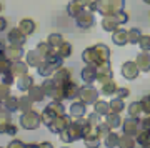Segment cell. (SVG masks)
I'll use <instances>...</instances> for the list:
<instances>
[{
	"label": "cell",
	"instance_id": "obj_1",
	"mask_svg": "<svg viewBox=\"0 0 150 148\" xmlns=\"http://www.w3.org/2000/svg\"><path fill=\"white\" fill-rule=\"evenodd\" d=\"M110 58V48L103 43H97L93 47H88L82 53V60L88 65H98L100 62H105Z\"/></svg>",
	"mask_w": 150,
	"mask_h": 148
},
{
	"label": "cell",
	"instance_id": "obj_2",
	"mask_svg": "<svg viewBox=\"0 0 150 148\" xmlns=\"http://www.w3.org/2000/svg\"><path fill=\"white\" fill-rule=\"evenodd\" d=\"M62 67H64V58L59 57V55H48V57H45V60H43L42 63L37 67V70L42 77H50L59 68H62Z\"/></svg>",
	"mask_w": 150,
	"mask_h": 148
},
{
	"label": "cell",
	"instance_id": "obj_3",
	"mask_svg": "<svg viewBox=\"0 0 150 148\" xmlns=\"http://www.w3.org/2000/svg\"><path fill=\"white\" fill-rule=\"evenodd\" d=\"M125 0H97V12L103 17L113 15L118 10H123Z\"/></svg>",
	"mask_w": 150,
	"mask_h": 148
},
{
	"label": "cell",
	"instance_id": "obj_4",
	"mask_svg": "<svg viewBox=\"0 0 150 148\" xmlns=\"http://www.w3.org/2000/svg\"><path fill=\"white\" fill-rule=\"evenodd\" d=\"M40 123H43L42 120V113H38L35 110H28L23 111L20 116V125L25 130H35V128L40 127Z\"/></svg>",
	"mask_w": 150,
	"mask_h": 148
},
{
	"label": "cell",
	"instance_id": "obj_5",
	"mask_svg": "<svg viewBox=\"0 0 150 148\" xmlns=\"http://www.w3.org/2000/svg\"><path fill=\"white\" fill-rule=\"evenodd\" d=\"M113 73H112V65H110V62L108 60H105V62H100V63L97 65V82L102 85L105 83L107 80H112Z\"/></svg>",
	"mask_w": 150,
	"mask_h": 148
},
{
	"label": "cell",
	"instance_id": "obj_6",
	"mask_svg": "<svg viewBox=\"0 0 150 148\" xmlns=\"http://www.w3.org/2000/svg\"><path fill=\"white\" fill-rule=\"evenodd\" d=\"M75 22H77V25L80 27V28H92V27L95 25V17H93V12L90 8H87V10H82L79 15L75 17Z\"/></svg>",
	"mask_w": 150,
	"mask_h": 148
},
{
	"label": "cell",
	"instance_id": "obj_7",
	"mask_svg": "<svg viewBox=\"0 0 150 148\" xmlns=\"http://www.w3.org/2000/svg\"><path fill=\"white\" fill-rule=\"evenodd\" d=\"M79 98L83 100L88 105V103H95L98 100V90H97L95 87H92L90 83H87L85 87H80V93H79Z\"/></svg>",
	"mask_w": 150,
	"mask_h": 148
},
{
	"label": "cell",
	"instance_id": "obj_8",
	"mask_svg": "<svg viewBox=\"0 0 150 148\" xmlns=\"http://www.w3.org/2000/svg\"><path fill=\"white\" fill-rule=\"evenodd\" d=\"M70 123H72L70 116H67V115L64 113V115L55 116L54 120L50 122V125H48V130H50V132H54V133H60V132H64L65 128H69Z\"/></svg>",
	"mask_w": 150,
	"mask_h": 148
},
{
	"label": "cell",
	"instance_id": "obj_9",
	"mask_svg": "<svg viewBox=\"0 0 150 148\" xmlns=\"http://www.w3.org/2000/svg\"><path fill=\"white\" fill-rule=\"evenodd\" d=\"M122 128H123V133H127V135H132V137H135V135H137V133L142 130V125H140V120H139V118L129 116L127 120H123Z\"/></svg>",
	"mask_w": 150,
	"mask_h": 148
},
{
	"label": "cell",
	"instance_id": "obj_10",
	"mask_svg": "<svg viewBox=\"0 0 150 148\" xmlns=\"http://www.w3.org/2000/svg\"><path fill=\"white\" fill-rule=\"evenodd\" d=\"M139 73H140V68H139V65H137V62L129 60V62H125L122 65V75L127 80H135L139 77Z\"/></svg>",
	"mask_w": 150,
	"mask_h": 148
},
{
	"label": "cell",
	"instance_id": "obj_11",
	"mask_svg": "<svg viewBox=\"0 0 150 148\" xmlns=\"http://www.w3.org/2000/svg\"><path fill=\"white\" fill-rule=\"evenodd\" d=\"M25 38H27V35L22 32L18 27H17V28H12L10 32H8V35H7V40H8L12 45H18V47L25 45Z\"/></svg>",
	"mask_w": 150,
	"mask_h": 148
},
{
	"label": "cell",
	"instance_id": "obj_12",
	"mask_svg": "<svg viewBox=\"0 0 150 148\" xmlns=\"http://www.w3.org/2000/svg\"><path fill=\"white\" fill-rule=\"evenodd\" d=\"M2 53H5L12 62H15V60H20V58L23 57V48L18 47V45H12L10 43V45L2 47Z\"/></svg>",
	"mask_w": 150,
	"mask_h": 148
},
{
	"label": "cell",
	"instance_id": "obj_13",
	"mask_svg": "<svg viewBox=\"0 0 150 148\" xmlns=\"http://www.w3.org/2000/svg\"><path fill=\"white\" fill-rule=\"evenodd\" d=\"M25 58H27L25 62H27L30 67H35V68H37L38 65L42 63L43 60H45V55H43V53L38 50V48H35V50H30V52H27V57H25Z\"/></svg>",
	"mask_w": 150,
	"mask_h": 148
},
{
	"label": "cell",
	"instance_id": "obj_14",
	"mask_svg": "<svg viewBox=\"0 0 150 148\" xmlns=\"http://www.w3.org/2000/svg\"><path fill=\"white\" fill-rule=\"evenodd\" d=\"M82 80L85 83H93L97 80V65H88L87 63L83 68H82Z\"/></svg>",
	"mask_w": 150,
	"mask_h": 148
},
{
	"label": "cell",
	"instance_id": "obj_15",
	"mask_svg": "<svg viewBox=\"0 0 150 148\" xmlns=\"http://www.w3.org/2000/svg\"><path fill=\"white\" fill-rule=\"evenodd\" d=\"M64 90H65V98L72 100V98H79L80 87L75 83V82H72V78H70L69 82H65L64 83Z\"/></svg>",
	"mask_w": 150,
	"mask_h": 148
},
{
	"label": "cell",
	"instance_id": "obj_16",
	"mask_svg": "<svg viewBox=\"0 0 150 148\" xmlns=\"http://www.w3.org/2000/svg\"><path fill=\"white\" fill-rule=\"evenodd\" d=\"M85 111H87V103L83 100L74 101L70 105V116L72 118H82V116L85 115Z\"/></svg>",
	"mask_w": 150,
	"mask_h": 148
},
{
	"label": "cell",
	"instance_id": "obj_17",
	"mask_svg": "<svg viewBox=\"0 0 150 148\" xmlns=\"http://www.w3.org/2000/svg\"><path fill=\"white\" fill-rule=\"evenodd\" d=\"M112 40H113V43H117L120 47L127 45L129 43V30H123V28L118 27L117 30L112 33Z\"/></svg>",
	"mask_w": 150,
	"mask_h": 148
},
{
	"label": "cell",
	"instance_id": "obj_18",
	"mask_svg": "<svg viewBox=\"0 0 150 148\" xmlns=\"http://www.w3.org/2000/svg\"><path fill=\"white\" fill-rule=\"evenodd\" d=\"M17 87H18V90H22V92H28L33 87V78L28 73L20 75V77L17 78Z\"/></svg>",
	"mask_w": 150,
	"mask_h": 148
},
{
	"label": "cell",
	"instance_id": "obj_19",
	"mask_svg": "<svg viewBox=\"0 0 150 148\" xmlns=\"http://www.w3.org/2000/svg\"><path fill=\"white\" fill-rule=\"evenodd\" d=\"M137 65H139L140 72H150V53L149 52H144L140 53L139 57H137Z\"/></svg>",
	"mask_w": 150,
	"mask_h": 148
},
{
	"label": "cell",
	"instance_id": "obj_20",
	"mask_svg": "<svg viewBox=\"0 0 150 148\" xmlns=\"http://www.w3.org/2000/svg\"><path fill=\"white\" fill-rule=\"evenodd\" d=\"M28 67H30V65H28L27 62H23V60H15V62H12V73L15 75V77L25 75L28 72Z\"/></svg>",
	"mask_w": 150,
	"mask_h": 148
},
{
	"label": "cell",
	"instance_id": "obj_21",
	"mask_svg": "<svg viewBox=\"0 0 150 148\" xmlns=\"http://www.w3.org/2000/svg\"><path fill=\"white\" fill-rule=\"evenodd\" d=\"M27 95L30 97L33 101H42L43 98L47 97V93H45V90H43L42 85H40V87H38V85H33L32 88L27 92Z\"/></svg>",
	"mask_w": 150,
	"mask_h": 148
},
{
	"label": "cell",
	"instance_id": "obj_22",
	"mask_svg": "<svg viewBox=\"0 0 150 148\" xmlns=\"http://www.w3.org/2000/svg\"><path fill=\"white\" fill-rule=\"evenodd\" d=\"M102 27H103V30H107V32H115L120 27V23H118V20L113 15H107V17H103Z\"/></svg>",
	"mask_w": 150,
	"mask_h": 148
},
{
	"label": "cell",
	"instance_id": "obj_23",
	"mask_svg": "<svg viewBox=\"0 0 150 148\" xmlns=\"http://www.w3.org/2000/svg\"><path fill=\"white\" fill-rule=\"evenodd\" d=\"M70 77H72V73H70V68H65V67L59 68V70L54 73V80H55L59 85H64L65 82H69Z\"/></svg>",
	"mask_w": 150,
	"mask_h": 148
},
{
	"label": "cell",
	"instance_id": "obj_24",
	"mask_svg": "<svg viewBox=\"0 0 150 148\" xmlns=\"http://www.w3.org/2000/svg\"><path fill=\"white\" fill-rule=\"evenodd\" d=\"M2 106L8 110L10 113L18 110V97H13V95H8L5 100H2Z\"/></svg>",
	"mask_w": 150,
	"mask_h": 148
},
{
	"label": "cell",
	"instance_id": "obj_25",
	"mask_svg": "<svg viewBox=\"0 0 150 148\" xmlns=\"http://www.w3.org/2000/svg\"><path fill=\"white\" fill-rule=\"evenodd\" d=\"M105 122L110 125V128H112V130H115V128H118L123 123V120H122V116H120V113L110 111L108 115H105Z\"/></svg>",
	"mask_w": 150,
	"mask_h": 148
},
{
	"label": "cell",
	"instance_id": "obj_26",
	"mask_svg": "<svg viewBox=\"0 0 150 148\" xmlns=\"http://www.w3.org/2000/svg\"><path fill=\"white\" fill-rule=\"evenodd\" d=\"M18 28H20L25 35H32V33L35 32V22H33L32 18H22L20 23H18Z\"/></svg>",
	"mask_w": 150,
	"mask_h": 148
},
{
	"label": "cell",
	"instance_id": "obj_27",
	"mask_svg": "<svg viewBox=\"0 0 150 148\" xmlns=\"http://www.w3.org/2000/svg\"><path fill=\"white\" fill-rule=\"evenodd\" d=\"M135 138H137V145H140V147H150V130H140L137 135H135Z\"/></svg>",
	"mask_w": 150,
	"mask_h": 148
},
{
	"label": "cell",
	"instance_id": "obj_28",
	"mask_svg": "<svg viewBox=\"0 0 150 148\" xmlns=\"http://www.w3.org/2000/svg\"><path fill=\"white\" fill-rule=\"evenodd\" d=\"M10 123H12L10 111L4 108V110H2V113H0V133H5L7 128L10 127Z\"/></svg>",
	"mask_w": 150,
	"mask_h": 148
},
{
	"label": "cell",
	"instance_id": "obj_29",
	"mask_svg": "<svg viewBox=\"0 0 150 148\" xmlns=\"http://www.w3.org/2000/svg\"><path fill=\"white\" fill-rule=\"evenodd\" d=\"M82 10H83V5H82L79 0H72L69 5H67V13H69L70 17H74V18L79 15Z\"/></svg>",
	"mask_w": 150,
	"mask_h": 148
},
{
	"label": "cell",
	"instance_id": "obj_30",
	"mask_svg": "<svg viewBox=\"0 0 150 148\" xmlns=\"http://www.w3.org/2000/svg\"><path fill=\"white\" fill-rule=\"evenodd\" d=\"M117 90H118V85L113 80H107L105 83H102V88H100V92L103 95H115Z\"/></svg>",
	"mask_w": 150,
	"mask_h": 148
},
{
	"label": "cell",
	"instance_id": "obj_31",
	"mask_svg": "<svg viewBox=\"0 0 150 148\" xmlns=\"http://www.w3.org/2000/svg\"><path fill=\"white\" fill-rule=\"evenodd\" d=\"M135 145H137V138H134L132 135H127V133H123L122 137H120L118 147H122V148H134Z\"/></svg>",
	"mask_w": 150,
	"mask_h": 148
},
{
	"label": "cell",
	"instance_id": "obj_32",
	"mask_svg": "<svg viewBox=\"0 0 150 148\" xmlns=\"http://www.w3.org/2000/svg\"><path fill=\"white\" fill-rule=\"evenodd\" d=\"M93 108H95L97 113H100L102 116L108 115L110 113V103H107V101H103V100H97L95 103H93Z\"/></svg>",
	"mask_w": 150,
	"mask_h": 148
},
{
	"label": "cell",
	"instance_id": "obj_33",
	"mask_svg": "<svg viewBox=\"0 0 150 148\" xmlns=\"http://www.w3.org/2000/svg\"><path fill=\"white\" fill-rule=\"evenodd\" d=\"M54 53L55 55H59V57H62V58H67L70 53H72V45H70L69 42H64L60 47L54 48Z\"/></svg>",
	"mask_w": 150,
	"mask_h": 148
},
{
	"label": "cell",
	"instance_id": "obj_34",
	"mask_svg": "<svg viewBox=\"0 0 150 148\" xmlns=\"http://www.w3.org/2000/svg\"><path fill=\"white\" fill-rule=\"evenodd\" d=\"M32 103L33 100L30 97H18V111H28L32 110Z\"/></svg>",
	"mask_w": 150,
	"mask_h": 148
},
{
	"label": "cell",
	"instance_id": "obj_35",
	"mask_svg": "<svg viewBox=\"0 0 150 148\" xmlns=\"http://www.w3.org/2000/svg\"><path fill=\"white\" fill-rule=\"evenodd\" d=\"M140 113H144V106H142V101H134L129 105V115L134 116V118H139Z\"/></svg>",
	"mask_w": 150,
	"mask_h": 148
},
{
	"label": "cell",
	"instance_id": "obj_36",
	"mask_svg": "<svg viewBox=\"0 0 150 148\" xmlns=\"http://www.w3.org/2000/svg\"><path fill=\"white\" fill-rule=\"evenodd\" d=\"M47 42L52 45V48H57V47H60L65 40H64V37H62V33H50L48 38H47Z\"/></svg>",
	"mask_w": 150,
	"mask_h": 148
},
{
	"label": "cell",
	"instance_id": "obj_37",
	"mask_svg": "<svg viewBox=\"0 0 150 148\" xmlns=\"http://www.w3.org/2000/svg\"><path fill=\"white\" fill-rule=\"evenodd\" d=\"M118 142H120V137H118L117 133L110 132L107 135V138L103 140V145L105 147H118Z\"/></svg>",
	"mask_w": 150,
	"mask_h": 148
},
{
	"label": "cell",
	"instance_id": "obj_38",
	"mask_svg": "<svg viewBox=\"0 0 150 148\" xmlns=\"http://www.w3.org/2000/svg\"><path fill=\"white\" fill-rule=\"evenodd\" d=\"M97 132H98V137L102 138V140H105L107 135L112 132V128H110V125H108L107 122H103V123H98V125H97Z\"/></svg>",
	"mask_w": 150,
	"mask_h": 148
},
{
	"label": "cell",
	"instance_id": "obj_39",
	"mask_svg": "<svg viewBox=\"0 0 150 148\" xmlns=\"http://www.w3.org/2000/svg\"><path fill=\"white\" fill-rule=\"evenodd\" d=\"M123 108H125V103H123V98H120V97H117L110 101V110L115 111V113H120Z\"/></svg>",
	"mask_w": 150,
	"mask_h": 148
},
{
	"label": "cell",
	"instance_id": "obj_40",
	"mask_svg": "<svg viewBox=\"0 0 150 148\" xmlns=\"http://www.w3.org/2000/svg\"><path fill=\"white\" fill-rule=\"evenodd\" d=\"M140 38H142V33H140L139 28H130L129 30V42L130 43H139Z\"/></svg>",
	"mask_w": 150,
	"mask_h": 148
},
{
	"label": "cell",
	"instance_id": "obj_41",
	"mask_svg": "<svg viewBox=\"0 0 150 148\" xmlns=\"http://www.w3.org/2000/svg\"><path fill=\"white\" fill-rule=\"evenodd\" d=\"M139 45L144 52H150V35H142Z\"/></svg>",
	"mask_w": 150,
	"mask_h": 148
},
{
	"label": "cell",
	"instance_id": "obj_42",
	"mask_svg": "<svg viewBox=\"0 0 150 148\" xmlns=\"http://www.w3.org/2000/svg\"><path fill=\"white\" fill-rule=\"evenodd\" d=\"M140 101H142V106H144V113L145 115H150V95L144 97Z\"/></svg>",
	"mask_w": 150,
	"mask_h": 148
},
{
	"label": "cell",
	"instance_id": "obj_43",
	"mask_svg": "<svg viewBox=\"0 0 150 148\" xmlns=\"http://www.w3.org/2000/svg\"><path fill=\"white\" fill-rule=\"evenodd\" d=\"M8 87H10V85L4 83V82L0 85V98H2V100H5L7 97H8Z\"/></svg>",
	"mask_w": 150,
	"mask_h": 148
},
{
	"label": "cell",
	"instance_id": "obj_44",
	"mask_svg": "<svg viewBox=\"0 0 150 148\" xmlns=\"http://www.w3.org/2000/svg\"><path fill=\"white\" fill-rule=\"evenodd\" d=\"M13 78H15V75L12 73V72H8V73H2V82L7 85L13 83Z\"/></svg>",
	"mask_w": 150,
	"mask_h": 148
},
{
	"label": "cell",
	"instance_id": "obj_45",
	"mask_svg": "<svg viewBox=\"0 0 150 148\" xmlns=\"http://www.w3.org/2000/svg\"><path fill=\"white\" fill-rule=\"evenodd\" d=\"M100 116H102V115H100V113H97V111H95V113H92V115H88V120H90V123L93 125V127H97V125L100 123V122H98V118H100Z\"/></svg>",
	"mask_w": 150,
	"mask_h": 148
},
{
	"label": "cell",
	"instance_id": "obj_46",
	"mask_svg": "<svg viewBox=\"0 0 150 148\" xmlns=\"http://www.w3.org/2000/svg\"><path fill=\"white\" fill-rule=\"evenodd\" d=\"M28 147L27 143H23V142H18V140H13V142L8 143V148H25Z\"/></svg>",
	"mask_w": 150,
	"mask_h": 148
},
{
	"label": "cell",
	"instance_id": "obj_47",
	"mask_svg": "<svg viewBox=\"0 0 150 148\" xmlns=\"http://www.w3.org/2000/svg\"><path fill=\"white\" fill-rule=\"evenodd\" d=\"M129 95H130L129 88H118L117 90V97H120V98H127Z\"/></svg>",
	"mask_w": 150,
	"mask_h": 148
},
{
	"label": "cell",
	"instance_id": "obj_48",
	"mask_svg": "<svg viewBox=\"0 0 150 148\" xmlns=\"http://www.w3.org/2000/svg\"><path fill=\"white\" fill-rule=\"evenodd\" d=\"M140 125L144 130H150V115H147L144 120H140Z\"/></svg>",
	"mask_w": 150,
	"mask_h": 148
},
{
	"label": "cell",
	"instance_id": "obj_49",
	"mask_svg": "<svg viewBox=\"0 0 150 148\" xmlns=\"http://www.w3.org/2000/svg\"><path fill=\"white\" fill-rule=\"evenodd\" d=\"M7 135H12V137H13V135H15V133H17V127H15V125H13V123H10V127H8V128H7Z\"/></svg>",
	"mask_w": 150,
	"mask_h": 148
},
{
	"label": "cell",
	"instance_id": "obj_50",
	"mask_svg": "<svg viewBox=\"0 0 150 148\" xmlns=\"http://www.w3.org/2000/svg\"><path fill=\"white\" fill-rule=\"evenodd\" d=\"M79 2H80V4H82L83 7H87V8H88V7H90L92 4L95 2V0H79Z\"/></svg>",
	"mask_w": 150,
	"mask_h": 148
},
{
	"label": "cell",
	"instance_id": "obj_51",
	"mask_svg": "<svg viewBox=\"0 0 150 148\" xmlns=\"http://www.w3.org/2000/svg\"><path fill=\"white\" fill-rule=\"evenodd\" d=\"M5 27H7V20L5 18H2V30H5Z\"/></svg>",
	"mask_w": 150,
	"mask_h": 148
},
{
	"label": "cell",
	"instance_id": "obj_52",
	"mask_svg": "<svg viewBox=\"0 0 150 148\" xmlns=\"http://www.w3.org/2000/svg\"><path fill=\"white\" fill-rule=\"evenodd\" d=\"M144 2H145V4H149V5H150V0H144Z\"/></svg>",
	"mask_w": 150,
	"mask_h": 148
}]
</instances>
